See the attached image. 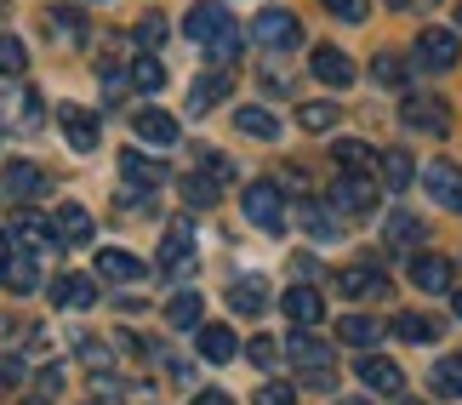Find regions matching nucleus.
<instances>
[{
	"label": "nucleus",
	"instance_id": "f257e3e1",
	"mask_svg": "<svg viewBox=\"0 0 462 405\" xmlns=\"http://www.w3.org/2000/svg\"><path fill=\"white\" fill-rule=\"evenodd\" d=\"M183 34H189V41H200V46H211V58H217L223 69L240 51V29H235V17H228L217 0H200V6L183 17Z\"/></svg>",
	"mask_w": 462,
	"mask_h": 405
},
{
	"label": "nucleus",
	"instance_id": "f03ea898",
	"mask_svg": "<svg viewBox=\"0 0 462 405\" xmlns=\"http://www.w3.org/2000/svg\"><path fill=\"white\" fill-rule=\"evenodd\" d=\"M286 354H291V365H297V372H303V382H309V389H331V382H337V360H331V348L319 343L314 331H291Z\"/></svg>",
	"mask_w": 462,
	"mask_h": 405
},
{
	"label": "nucleus",
	"instance_id": "7ed1b4c3",
	"mask_svg": "<svg viewBox=\"0 0 462 405\" xmlns=\"http://www.w3.org/2000/svg\"><path fill=\"white\" fill-rule=\"evenodd\" d=\"M252 34H257V46H269V51H297L303 46V23H297L286 6H263Z\"/></svg>",
	"mask_w": 462,
	"mask_h": 405
},
{
	"label": "nucleus",
	"instance_id": "20e7f679",
	"mask_svg": "<svg viewBox=\"0 0 462 405\" xmlns=\"http://www.w3.org/2000/svg\"><path fill=\"white\" fill-rule=\"evenodd\" d=\"M240 211H245V223L269 228V235H280V228H286V200H280V189H274V183H245Z\"/></svg>",
	"mask_w": 462,
	"mask_h": 405
},
{
	"label": "nucleus",
	"instance_id": "39448f33",
	"mask_svg": "<svg viewBox=\"0 0 462 405\" xmlns=\"http://www.w3.org/2000/svg\"><path fill=\"white\" fill-rule=\"evenodd\" d=\"M326 200H331L337 217H371L377 211V183L371 178H337Z\"/></svg>",
	"mask_w": 462,
	"mask_h": 405
},
{
	"label": "nucleus",
	"instance_id": "423d86ee",
	"mask_svg": "<svg viewBox=\"0 0 462 405\" xmlns=\"http://www.w3.org/2000/svg\"><path fill=\"white\" fill-rule=\"evenodd\" d=\"M0 286H6L12 297H29L34 286H41V262H34V252H23V245L0 252Z\"/></svg>",
	"mask_w": 462,
	"mask_h": 405
},
{
	"label": "nucleus",
	"instance_id": "0eeeda50",
	"mask_svg": "<svg viewBox=\"0 0 462 405\" xmlns=\"http://www.w3.org/2000/svg\"><path fill=\"white\" fill-rule=\"evenodd\" d=\"M400 120H405L411 132H429V137H446V132H451V109H446L439 97H405V103H400Z\"/></svg>",
	"mask_w": 462,
	"mask_h": 405
},
{
	"label": "nucleus",
	"instance_id": "6e6552de",
	"mask_svg": "<svg viewBox=\"0 0 462 405\" xmlns=\"http://www.w3.org/2000/svg\"><path fill=\"white\" fill-rule=\"evenodd\" d=\"M422 189L434 195V206L462 211V166H451V161H434V166H422Z\"/></svg>",
	"mask_w": 462,
	"mask_h": 405
},
{
	"label": "nucleus",
	"instance_id": "1a4fd4ad",
	"mask_svg": "<svg viewBox=\"0 0 462 405\" xmlns=\"http://www.w3.org/2000/svg\"><path fill=\"white\" fill-rule=\"evenodd\" d=\"M457 58H462V46H457L451 29H422L417 34V63L422 69H451Z\"/></svg>",
	"mask_w": 462,
	"mask_h": 405
},
{
	"label": "nucleus",
	"instance_id": "9d476101",
	"mask_svg": "<svg viewBox=\"0 0 462 405\" xmlns=\"http://www.w3.org/2000/svg\"><path fill=\"white\" fill-rule=\"evenodd\" d=\"M309 69H314V80H326V86H354V58L343 46H314V58H309Z\"/></svg>",
	"mask_w": 462,
	"mask_h": 405
},
{
	"label": "nucleus",
	"instance_id": "9b49d317",
	"mask_svg": "<svg viewBox=\"0 0 462 405\" xmlns=\"http://www.w3.org/2000/svg\"><path fill=\"white\" fill-rule=\"evenodd\" d=\"M337 291L354 297V303H360V297H383L388 291V274L377 269V262H354V269L337 274Z\"/></svg>",
	"mask_w": 462,
	"mask_h": 405
},
{
	"label": "nucleus",
	"instance_id": "f8f14e48",
	"mask_svg": "<svg viewBox=\"0 0 462 405\" xmlns=\"http://www.w3.org/2000/svg\"><path fill=\"white\" fill-rule=\"evenodd\" d=\"M63 137H69V149L75 154H92L97 149V115L92 109H80V103H63Z\"/></svg>",
	"mask_w": 462,
	"mask_h": 405
},
{
	"label": "nucleus",
	"instance_id": "ddd939ff",
	"mask_svg": "<svg viewBox=\"0 0 462 405\" xmlns=\"http://www.w3.org/2000/svg\"><path fill=\"white\" fill-rule=\"evenodd\" d=\"M405 274H411V286H417V291H429V297L451 291V262H446V257H434V252H417Z\"/></svg>",
	"mask_w": 462,
	"mask_h": 405
},
{
	"label": "nucleus",
	"instance_id": "4468645a",
	"mask_svg": "<svg viewBox=\"0 0 462 405\" xmlns=\"http://www.w3.org/2000/svg\"><path fill=\"white\" fill-rule=\"evenodd\" d=\"M286 320H291L297 331H314L319 320H326V297H319L314 286H291V291H286Z\"/></svg>",
	"mask_w": 462,
	"mask_h": 405
},
{
	"label": "nucleus",
	"instance_id": "2eb2a0df",
	"mask_svg": "<svg viewBox=\"0 0 462 405\" xmlns=\"http://www.w3.org/2000/svg\"><path fill=\"white\" fill-rule=\"evenodd\" d=\"M0 189H6L12 200H34V195H46V171L34 161H12L6 171H0Z\"/></svg>",
	"mask_w": 462,
	"mask_h": 405
},
{
	"label": "nucleus",
	"instance_id": "dca6fc26",
	"mask_svg": "<svg viewBox=\"0 0 462 405\" xmlns=\"http://www.w3.org/2000/svg\"><path fill=\"white\" fill-rule=\"evenodd\" d=\"M51 235H58V245H86V240H92V211L75 206V200H63L58 217H51Z\"/></svg>",
	"mask_w": 462,
	"mask_h": 405
},
{
	"label": "nucleus",
	"instance_id": "f3484780",
	"mask_svg": "<svg viewBox=\"0 0 462 405\" xmlns=\"http://www.w3.org/2000/svg\"><path fill=\"white\" fill-rule=\"evenodd\" d=\"M51 303H58V308H92L97 303L92 274H58V280H51Z\"/></svg>",
	"mask_w": 462,
	"mask_h": 405
},
{
	"label": "nucleus",
	"instance_id": "a211bd4d",
	"mask_svg": "<svg viewBox=\"0 0 462 405\" xmlns=\"http://www.w3.org/2000/svg\"><path fill=\"white\" fill-rule=\"evenodd\" d=\"M331 161L343 166V178H371V171H377V149L360 143V137H343V143L331 149Z\"/></svg>",
	"mask_w": 462,
	"mask_h": 405
},
{
	"label": "nucleus",
	"instance_id": "6ab92c4d",
	"mask_svg": "<svg viewBox=\"0 0 462 405\" xmlns=\"http://www.w3.org/2000/svg\"><path fill=\"white\" fill-rule=\"evenodd\" d=\"M228 92H235V75H228V69H211V75L194 80V92H189V115H206L211 103H223Z\"/></svg>",
	"mask_w": 462,
	"mask_h": 405
},
{
	"label": "nucleus",
	"instance_id": "aec40b11",
	"mask_svg": "<svg viewBox=\"0 0 462 405\" xmlns=\"http://www.w3.org/2000/svg\"><path fill=\"white\" fill-rule=\"evenodd\" d=\"M12 240L23 245V252H34V245H58L51 223L41 217V211H29V206H17V217H12Z\"/></svg>",
	"mask_w": 462,
	"mask_h": 405
},
{
	"label": "nucleus",
	"instance_id": "412c9836",
	"mask_svg": "<svg viewBox=\"0 0 462 405\" xmlns=\"http://www.w3.org/2000/svg\"><path fill=\"white\" fill-rule=\"evenodd\" d=\"M360 382H365L371 394H400L405 372H400L394 360H383V354H365V360H360Z\"/></svg>",
	"mask_w": 462,
	"mask_h": 405
},
{
	"label": "nucleus",
	"instance_id": "4be33fe9",
	"mask_svg": "<svg viewBox=\"0 0 462 405\" xmlns=\"http://www.w3.org/2000/svg\"><path fill=\"white\" fill-rule=\"evenodd\" d=\"M41 92H34V86H23V92H17V97H0V120H17V126H23V132H34V126H41Z\"/></svg>",
	"mask_w": 462,
	"mask_h": 405
},
{
	"label": "nucleus",
	"instance_id": "5701e85b",
	"mask_svg": "<svg viewBox=\"0 0 462 405\" xmlns=\"http://www.w3.org/2000/svg\"><path fill=\"white\" fill-rule=\"evenodd\" d=\"M194 343H200V354L211 365H228V360L240 354V343H235V331H228V326H200V331H194Z\"/></svg>",
	"mask_w": 462,
	"mask_h": 405
},
{
	"label": "nucleus",
	"instance_id": "b1692460",
	"mask_svg": "<svg viewBox=\"0 0 462 405\" xmlns=\"http://www.w3.org/2000/svg\"><path fill=\"white\" fill-rule=\"evenodd\" d=\"M149 269L137 262L132 252H97V280H115V286H132V280H143Z\"/></svg>",
	"mask_w": 462,
	"mask_h": 405
},
{
	"label": "nucleus",
	"instance_id": "393cba45",
	"mask_svg": "<svg viewBox=\"0 0 462 405\" xmlns=\"http://www.w3.org/2000/svg\"><path fill=\"white\" fill-rule=\"evenodd\" d=\"M120 171H126V183H132V189H160V183H166V166L149 161V154H137V149L120 154Z\"/></svg>",
	"mask_w": 462,
	"mask_h": 405
},
{
	"label": "nucleus",
	"instance_id": "a878e982",
	"mask_svg": "<svg viewBox=\"0 0 462 405\" xmlns=\"http://www.w3.org/2000/svg\"><path fill=\"white\" fill-rule=\"evenodd\" d=\"M377 178H383V189H394V195H400V189L417 178L411 154H405V149H383V154H377Z\"/></svg>",
	"mask_w": 462,
	"mask_h": 405
},
{
	"label": "nucleus",
	"instance_id": "bb28decb",
	"mask_svg": "<svg viewBox=\"0 0 462 405\" xmlns=\"http://www.w3.org/2000/svg\"><path fill=\"white\" fill-rule=\"evenodd\" d=\"M137 137H143V143L171 149V143H177V120H171L166 109H143V115H137Z\"/></svg>",
	"mask_w": 462,
	"mask_h": 405
},
{
	"label": "nucleus",
	"instance_id": "cd10ccee",
	"mask_svg": "<svg viewBox=\"0 0 462 405\" xmlns=\"http://www.w3.org/2000/svg\"><path fill=\"white\" fill-rule=\"evenodd\" d=\"M189 257H194L189 223H171L166 228V245H160V269H189Z\"/></svg>",
	"mask_w": 462,
	"mask_h": 405
},
{
	"label": "nucleus",
	"instance_id": "c85d7f7f",
	"mask_svg": "<svg viewBox=\"0 0 462 405\" xmlns=\"http://www.w3.org/2000/svg\"><path fill=\"white\" fill-rule=\"evenodd\" d=\"M337 337H343L348 348H377L383 326H377V320H365V314H343V320H337Z\"/></svg>",
	"mask_w": 462,
	"mask_h": 405
},
{
	"label": "nucleus",
	"instance_id": "c756f323",
	"mask_svg": "<svg viewBox=\"0 0 462 405\" xmlns=\"http://www.w3.org/2000/svg\"><path fill=\"white\" fill-rule=\"evenodd\" d=\"M383 240L394 245V252H411V245L422 240V217H411V211H394V217L383 223Z\"/></svg>",
	"mask_w": 462,
	"mask_h": 405
},
{
	"label": "nucleus",
	"instance_id": "7c9ffc66",
	"mask_svg": "<svg viewBox=\"0 0 462 405\" xmlns=\"http://www.w3.org/2000/svg\"><path fill=\"white\" fill-rule=\"evenodd\" d=\"M235 126H240L245 137H263V143H274V137H280V120H274L269 109H257V103H245V109L235 115Z\"/></svg>",
	"mask_w": 462,
	"mask_h": 405
},
{
	"label": "nucleus",
	"instance_id": "2f4dec72",
	"mask_svg": "<svg viewBox=\"0 0 462 405\" xmlns=\"http://www.w3.org/2000/svg\"><path fill=\"white\" fill-rule=\"evenodd\" d=\"M429 382H434L439 400H462V354H446V360L429 372Z\"/></svg>",
	"mask_w": 462,
	"mask_h": 405
},
{
	"label": "nucleus",
	"instance_id": "473e14b6",
	"mask_svg": "<svg viewBox=\"0 0 462 405\" xmlns=\"http://www.w3.org/2000/svg\"><path fill=\"white\" fill-rule=\"evenodd\" d=\"M166 320L177 331H200V291H177L171 303H166Z\"/></svg>",
	"mask_w": 462,
	"mask_h": 405
},
{
	"label": "nucleus",
	"instance_id": "72a5a7b5",
	"mask_svg": "<svg viewBox=\"0 0 462 405\" xmlns=\"http://www.w3.org/2000/svg\"><path fill=\"white\" fill-rule=\"evenodd\" d=\"M228 303H235V314H263V308H269V291H263L257 274H245L240 286L228 291Z\"/></svg>",
	"mask_w": 462,
	"mask_h": 405
},
{
	"label": "nucleus",
	"instance_id": "f704fd0d",
	"mask_svg": "<svg viewBox=\"0 0 462 405\" xmlns=\"http://www.w3.org/2000/svg\"><path fill=\"white\" fill-rule=\"evenodd\" d=\"M394 337H405V343H434L439 326L429 320V314H394Z\"/></svg>",
	"mask_w": 462,
	"mask_h": 405
},
{
	"label": "nucleus",
	"instance_id": "c9c22d12",
	"mask_svg": "<svg viewBox=\"0 0 462 405\" xmlns=\"http://www.w3.org/2000/svg\"><path fill=\"white\" fill-rule=\"evenodd\" d=\"M303 228H309L314 240H337V228H343V223H337V211H326L319 200H303Z\"/></svg>",
	"mask_w": 462,
	"mask_h": 405
},
{
	"label": "nucleus",
	"instance_id": "e433bc0d",
	"mask_svg": "<svg viewBox=\"0 0 462 405\" xmlns=\"http://www.w3.org/2000/svg\"><path fill=\"white\" fill-rule=\"evenodd\" d=\"M337 115H343V109L319 97V103H303V109H297V126H303V132H331V126H337Z\"/></svg>",
	"mask_w": 462,
	"mask_h": 405
},
{
	"label": "nucleus",
	"instance_id": "4c0bfd02",
	"mask_svg": "<svg viewBox=\"0 0 462 405\" xmlns=\"http://www.w3.org/2000/svg\"><path fill=\"white\" fill-rule=\"evenodd\" d=\"M23 69H29L23 41H17V34H0V75H23Z\"/></svg>",
	"mask_w": 462,
	"mask_h": 405
},
{
	"label": "nucleus",
	"instance_id": "58836bf2",
	"mask_svg": "<svg viewBox=\"0 0 462 405\" xmlns=\"http://www.w3.org/2000/svg\"><path fill=\"white\" fill-rule=\"evenodd\" d=\"M371 80L377 86H405V63L394 51H377V58H371Z\"/></svg>",
	"mask_w": 462,
	"mask_h": 405
},
{
	"label": "nucleus",
	"instance_id": "ea45409f",
	"mask_svg": "<svg viewBox=\"0 0 462 405\" xmlns=\"http://www.w3.org/2000/svg\"><path fill=\"white\" fill-rule=\"evenodd\" d=\"M183 200L189 206H217V178H200V171H194V178H183Z\"/></svg>",
	"mask_w": 462,
	"mask_h": 405
},
{
	"label": "nucleus",
	"instance_id": "a19ab883",
	"mask_svg": "<svg viewBox=\"0 0 462 405\" xmlns=\"http://www.w3.org/2000/svg\"><path fill=\"white\" fill-rule=\"evenodd\" d=\"M132 86L137 92H160V86H166V69H160L154 58H137L132 63Z\"/></svg>",
	"mask_w": 462,
	"mask_h": 405
},
{
	"label": "nucleus",
	"instance_id": "79ce46f5",
	"mask_svg": "<svg viewBox=\"0 0 462 405\" xmlns=\"http://www.w3.org/2000/svg\"><path fill=\"white\" fill-rule=\"evenodd\" d=\"M331 17H343V23H365L371 17V0H319Z\"/></svg>",
	"mask_w": 462,
	"mask_h": 405
},
{
	"label": "nucleus",
	"instance_id": "37998d69",
	"mask_svg": "<svg viewBox=\"0 0 462 405\" xmlns=\"http://www.w3.org/2000/svg\"><path fill=\"white\" fill-rule=\"evenodd\" d=\"M160 41H166V17L149 12L143 23H137V46H143V51H160Z\"/></svg>",
	"mask_w": 462,
	"mask_h": 405
},
{
	"label": "nucleus",
	"instance_id": "c03bdc74",
	"mask_svg": "<svg viewBox=\"0 0 462 405\" xmlns=\"http://www.w3.org/2000/svg\"><path fill=\"white\" fill-rule=\"evenodd\" d=\"M245 354H252L257 372H269V365L280 360V343H274V337H252V348H245Z\"/></svg>",
	"mask_w": 462,
	"mask_h": 405
},
{
	"label": "nucleus",
	"instance_id": "a18cd8bd",
	"mask_svg": "<svg viewBox=\"0 0 462 405\" xmlns=\"http://www.w3.org/2000/svg\"><path fill=\"white\" fill-rule=\"evenodd\" d=\"M257 405H297V394H291V382H263Z\"/></svg>",
	"mask_w": 462,
	"mask_h": 405
},
{
	"label": "nucleus",
	"instance_id": "49530a36",
	"mask_svg": "<svg viewBox=\"0 0 462 405\" xmlns=\"http://www.w3.org/2000/svg\"><path fill=\"white\" fill-rule=\"evenodd\" d=\"M51 29H58V34H69V41H80V17H75V6H58V17H51Z\"/></svg>",
	"mask_w": 462,
	"mask_h": 405
},
{
	"label": "nucleus",
	"instance_id": "de8ad7c7",
	"mask_svg": "<svg viewBox=\"0 0 462 405\" xmlns=\"http://www.w3.org/2000/svg\"><path fill=\"white\" fill-rule=\"evenodd\" d=\"M17 377H23V354H0V389H12Z\"/></svg>",
	"mask_w": 462,
	"mask_h": 405
},
{
	"label": "nucleus",
	"instance_id": "09e8293b",
	"mask_svg": "<svg viewBox=\"0 0 462 405\" xmlns=\"http://www.w3.org/2000/svg\"><path fill=\"white\" fill-rule=\"evenodd\" d=\"M80 360H86V365H109V348L92 343V337H80Z\"/></svg>",
	"mask_w": 462,
	"mask_h": 405
},
{
	"label": "nucleus",
	"instance_id": "8fccbe9b",
	"mask_svg": "<svg viewBox=\"0 0 462 405\" xmlns=\"http://www.w3.org/2000/svg\"><path fill=\"white\" fill-rule=\"evenodd\" d=\"M63 389V365H46L41 372V394H58Z\"/></svg>",
	"mask_w": 462,
	"mask_h": 405
},
{
	"label": "nucleus",
	"instance_id": "3c124183",
	"mask_svg": "<svg viewBox=\"0 0 462 405\" xmlns=\"http://www.w3.org/2000/svg\"><path fill=\"white\" fill-rule=\"evenodd\" d=\"M189 405H235V400H228V394H223V389H200V394H194V400H189Z\"/></svg>",
	"mask_w": 462,
	"mask_h": 405
},
{
	"label": "nucleus",
	"instance_id": "603ef678",
	"mask_svg": "<svg viewBox=\"0 0 462 405\" xmlns=\"http://www.w3.org/2000/svg\"><path fill=\"white\" fill-rule=\"evenodd\" d=\"M388 6H394V12H429L434 0H388Z\"/></svg>",
	"mask_w": 462,
	"mask_h": 405
},
{
	"label": "nucleus",
	"instance_id": "864d4df0",
	"mask_svg": "<svg viewBox=\"0 0 462 405\" xmlns=\"http://www.w3.org/2000/svg\"><path fill=\"white\" fill-rule=\"evenodd\" d=\"M451 314H457V320H462V291H451Z\"/></svg>",
	"mask_w": 462,
	"mask_h": 405
},
{
	"label": "nucleus",
	"instance_id": "5fc2aeb1",
	"mask_svg": "<svg viewBox=\"0 0 462 405\" xmlns=\"http://www.w3.org/2000/svg\"><path fill=\"white\" fill-rule=\"evenodd\" d=\"M337 405H371V400H337Z\"/></svg>",
	"mask_w": 462,
	"mask_h": 405
},
{
	"label": "nucleus",
	"instance_id": "6e6d98bb",
	"mask_svg": "<svg viewBox=\"0 0 462 405\" xmlns=\"http://www.w3.org/2000/svg\"><path fill=\"white\" fill-rule=\"evenodd\" d=\"M457 29H462V6H457Z\"/></svg>",
	"mask_w": 462,
	"mask_h": 405
},
{
	"label": "nucleus",
	"instance_id": "4d7b16f0",
	"mask_svg": "<svg viewBox=\"0 0 462 405\" xmlns=\"http://www.w3.org/2000/svg\"><path fill=\"white\" fill-rule=\"evenodd\" d=\"M23 405H46V400H23Z\"/></svg>",
	"mask_w": 462,
	"mask_h": 405
},
{
	"label": "nucleus",
	"instance_id": "13d9d810",
	"mask_svg": "<svg viewBox=\"0 0 462 405\" xmlns=\"http://www.w3.org/2000/svg\"><path fill=\"white\" fill-rule=\"evenodd\" d=\"M86 405H103V400H86Z\"/></svg>",
	"mask_w": 462,
	"mask_h": 405
},
{
	"label": "nucleus",
	"instance_id": "bf43d9fd",
	"mask_svg": "<svg viewBox=\"0 0 462 405\" xmlns=\"http://www.w3.org/2000/svg\"><path fill=\"white\" fill-rule=\"evenodd\" d=\"M0 17H6V6H0Z\"/></svg>",
	"mask_w": 462,
	"mask_h": 405
},
{
	"label": "nucleus",
	"instance_id": "052dcab7",
	"mask_svg": "<svg viewBox=\"0 0 462 405\" xmlns=\"http://www.w3.org/2000/svg\"><path fill=\"white\" fill-rule=\"evenodd\" d=\"M405 405H417V400H405Z\"/></svg>",
	"mask_w": 462,
	"mask_h": 405
}]
</instances>
